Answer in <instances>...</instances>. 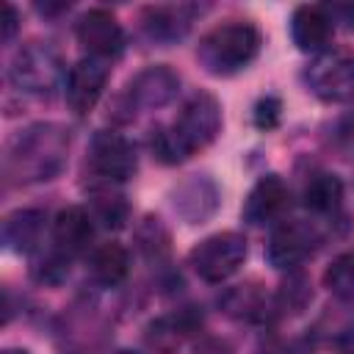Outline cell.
Wrapping results in <instances>:
<instances>
[{
	"label": "cell",
	"mask_w": 354,
	"mask_h": 354,
	"mask_svg": "<svg viewBox=\"0 0 354 354\" xmlns=\"http://www.w3.org/2000/svg\"><path fill=\"white\" fill-rule=\"evenodd\" d=\"M75 33L80 47L88 53V58L111 61L124 50V30L108 8H88L77 19Z\"/></svg>",
	"instance_id": "9c48e42d"
},
{
	"label": "cell",
	"mask_w": 354,
	"mask_h": 354,
	"mask_svg": "<svg viewBox=\"0 0 354 354\" xmlns=\"http://www.w3.org/2000/svg\"><path fill=\"white\" fill-rule=\"evenodd\" d=\"M194 11V6H147L141 11V28L152 41L174 44L188 33Z\"/></svg>",
	"instance_id": "e0dca14e"
},
{
	"label": "cell",
	"mask_w": 354,
	"mask_h": 354,
	"mask_svg": "<svg viewBox=\"0 0 354 354\" xmlns=\"http://www.w3.org/2000/svg\"><path fill=\"white\" fill-rule=\"evenodd\" d=\"M221 310L238 321H249V324H260L266 321L277 304L274 299L257 285V282H246V285H235L221 296Z\"/></svg>",
	"instance_id": "d6986e66"
},
{
	"label": "cell",
	"mask_w": 354,
	"mask_h": 354,
	"mask_svg": "<svg viewBox=\"0 0 354 354\" xmlns=\"http://www.w3.org/2000/svg\"><path fill=\"white\" fill-rule=\"evenodd\" d=\"M180 158H191L196 149H205L221 130V105L213 94H194L188 102L180 108L177 119L166 127Z\"/></svg>",
	"instance_id": "277c9868"
},
{
	"label": "cell",
	"mask_w": 354,
	"mask_h": 354,
	"mask_svg": "<svg viewBox=\"0 0 354 354\" xmlns=\"http://www.w3.org/2000/svg\"><path fill=\"white\" fill-rule=\"evenodd\" d=\"M3 354H30V351H25V348H6Z\"/></svg>",
	"instance_id": "4dcf8cb0"
},
{
	"label": "cell",
	"mask_w": 354,
	"mask_h": 354,
	"mask_svg": "<svg viewBox=\"0 0 354 354\" xmlns=\"http://www.w3.org/2000/svg\"><path fill=\"white\" fill-rule=\"evenodd\" d=\"M17 8L14 6H6V19H3V41H11L14 33H17Z\"/></svg>",
	"instance_id": "f1b7e54d"
},
{
	"label": "cell",
	"mask_w": 354,
	"mask_h": 354,
	"mask_svg": "<svg viewBox=\"0 0 354 354\" xmlns=\"http://www.w3.org/2000/svg\"><path fill=\"white\" fill-rule=\"evenodd\" d=\"M335 22L324 6H299L290 17V39L301 53H324L332 47Z\"/></svg>",
	"instance_id": "4fadbf2b"
},
{
	"label": "cell",
	"mask_w": 354,
	"mask_h": 354,
	"mask_svg": "<svg viewBox=\"0 0 354 354\" xmlns=\"http://www.w3.org/2000/svg\"><path fill=\"white\" fill-rule=\"evenodd\" d=\"M202 326V313L194 307L177 310L171 315H160L147 326V346L158 354H177L188 335Z\"/></svg>",
	"instance_id": "2e32d148"
},
{
	"label": "cell",
	"mask_w": 354,
	"mask_h": 354,
	"mask_svg": "<svg viewBox=\"0 0 354 354\" xmlns=\"http://www.w3.org/2000/svg\"><path fill=\"white\" fill-rule=\"evenodd\" d=\"M290 207V188L285 185V180L279 174H263L249 196L243 199V207H241V216L243 221L254 224V227H263V224H279L285 218Z\"/></svg>",
	"instance_id": "30bf717a"
},
{
	"label": "cell",
	"mask_w": 354,
	"mask_h": 354,
	"mask_svg": "<svg viewBox=\"0 0 354 354\" xmlns=\"http://www.w3.org/2000/svg\"><path fill=\"white\" fill-rule=\"evenodd\" d=\"M8 80L25 94L53 97L58 91L61 80H66V69H64V61H61V55H58V50L53 44L28 41L11 58Z\"/></svg>",
	"instance_id": "3957f363"
},
{
	"label": "cell",
	"mask_w": 354,
	"mask_h": 354,
	"mask_svg": "<svg viewBox=\"0 0 354 354\" xmlns=\"http://www.w3.org/2000/svg\"><path fill=\"white\" fill-rule=\"evenodd\" d=\"M177 91H180V75L166 64L147 66L127 83L130 108H144V111L169 105L177 97Z\"/></svg>",
	"instance_id": "7c38bea8"
},
{
	"label": "cell",
	"mask_w": 354,
	"mask_h": 354,
	"mask_svg": "<svg viewBox=\"0 0 354 354\" xmlns=\"http://www.w3.org/2000/svg\"><path fill=\"white\" fill-rule=\"evenodd\" d=\"M246 252H249V246L241 232H216V235L199 241L191 249L188 260L199 279L216 285V282H224L227 277H232L243 266Z\"/></svg>",
	"instance_id": "8992f818"
},
{
	"label": "cell",
	"mask_w": 354,
	"mask_h": 354,
	"mask_svg": "<svg viewBox=\"0 0 354 354\" xmlns=\"http://www.w3.org/2000/svg\"><path fill=\"white\" fill-rule=\"evenodd\" d=\"M130 271V254L122 243L116 241H108V243H100L91 249V257H88V274L97 285L102 288H116L124 282Z\"/></svg>",
	"instance_id": "ffe728a7"
},
{
	"label": "cell",
	"mask_w": 354,
	"mask_h": 354,
	"mask_svg": "<svg viewBox=\"0 0 354 354\" xmlns=\"http://www.w3.org/2000/svg\"><path fill=\"white\" fill-rule=\"evenodd\" d=\"M340 199H343V183L337 174L332 171H318L307 180L304 185V194H301V202L307 210L318 213V216H326V213H335L340 207Z\"/></svg>",
	"instance_id": "7402d4cb"
},
{
	"label": "cell",
	"mask_w": 354,
	"mask_h": 354,
	"mask_svg": "<svg viewBox=\"0 0 354 354\" xmlns=\"http://www.w3.org/2000/svg\"><path fill=\"white\" fill-rule=\"evenodd\" d=\"M340 354H354V324L340 335Z\"/></svg>",
	"instance_id": "f546056e"
},
{
	"label": "cell",
	"mask_w": 354,
	"mask_h": 354,
	"mask_svg": "<svg viewBox=\"0 0 354 354\" xmlns=\"http://www.w3.org/2000/svg\"><path fill=\"white\" fill-rule=\"evenodd\" d=\"M252 119H254V124L260 130H274L279 124V119H282V102H279V97H274V94L260 97L257 105H254Z\"/></svg>",
	"instance_id": "4316f807"
},
{
	"label": "cell",
	"mask_w": 354,
	"mask_h": 354,
	"mask_svg": "<svg viewBox=\"0 0 354 354\" xmlns=\"http://www.w3.org/2000/svg\"><path fill=\"white\" fill-rule=\"evenodd\" d=\"M171 205L188 224H202L218 207V188L207 174H194L174 188Z\"/></svg>",
	"instance_id": "9a60e30c"
},
{
	"label": "cell",
	"mask_w": 354,
	"mask_h": 354,
	"mask_svg": "<svg viewBox=\"0 0 354 354\" xmlns=\"http://www.w3.org/2000/svg\"><path fill=\"white\" fill-rule=\"evenodd\" d=\"M108 83V61L100 58H80L75 66H69L66 80H64V94H66V105L77 113L86 116L97 100L102 97Z\"/></svg>",
	"instance_id": "8fae6325"
},
{
	"label": "cell",
	"mask_w": 354,
	"mask_h": 354,
	"mask_svg": "<svg viewBox=\"0 0 354 354\" xmlns=\"http://www.w3.org/2000/svg\"><path fill=\"white\" fill-rule=\"evenodd\" d=\"M304 83L324 102L354 100V53L340 47L318 53L304 69Z\"/></svg>",
	"instance_id": "5b68a950"
},
{
	"label": "cell",
	"mask_w": 354,
	"mask_h": 354,
	"mask_svg": "<svg viewBox=\"0 0 354 354\" xmlns=\"http://www.w3.org/2000/svg\"><path fill=\"white\" fill-rule=\"evenodd\" d=\"M321 243V235L315 230V224L301 221V218H282L279 224H274L268 246H266V257L274 268L279 271H293L299 268Z\"/></svg>",
	"instance_id": "52a82bcc"
},
{
	"label": "cell",
	"mask_w": 354,
	"mask_h": 354,
	"mask_svg": "<svg viewBox=\"0 0 354 354\" xmlns=\"http://www.w3.org/2000/svg\"><path fill=\"white\" fill-rule=\"evenodd\" d=\"M69 152V130L39 122L17 133L6 149V177L14 183H47L61 174Z\"/></svg>",
	"instance_id": "6da1fadb"
},
{
	"label": "cell",
	"mask_w": 354,
	"mask_h": 354,
	"mask_svg": "<svg viewBox=\"0 0 354 354\" xmlns=\"http://www.w3.org/2000/svg\"><path fill=\"white\" fill-rule=\"evenodd\" d=\"M194 354H232L230 343L227 340H218V337H205L194 346Z\"/></svg>",
	"instance_id": "83f0119b"
},
{
	"label": "cell",
	"mask_w": 354,
	"mask_h": 354,
	"mask_svg": "<svg viewBox=\"0 0 354 354\" xmlns=\"http://www.w3.org/2000/svg\"><path fill=\"white\" fill-rule=\"evenodd\" d=\"M66 274H69V257L61 254V252H50V254H47L41 263H36V268H33V277H36L39 282H47V285L64 282Z\"/></svg>",
	"instance_id": "484cf974"
},
{
	"label": "cell",
	"mask_w": 354,
	"mask_h": 354,
	"mask_svg": "<svg viewBox=\"0 0 354 354\" xmlns=\"http://www.w3.org/2000/svg\"><path fill=\"white\" fill-rule=\"evenodd\" d=\"M138 246L144 252L147 260H166L169 257V232L163 230V224L158 218H144V224L138 227Z\"/></svg>",
	"instance_id": "cb8c5ba5"
},
{
	"label": "cell",
	"mask_w": 354,
	"mask_h": 354,
	"mask_svg": "<svg viewBox=\"0 0 354 354\" xmlns=\"http://www.w3.org/2000/svg\"><path fill=\"white\" fill-rule=\"evenodd\" d=\"M310 299H313V290H310L307 277L290 274V277L282 282V288H279L274 304H277V310H282V313H288V310H290V313H301Z\"/></svg>",
	"instance_id": "d4e9b609"
},
{
	"label": "cell",
	"mask_w": 354,
	"mask_h": 354,
	"mask_svg": "<svg viewBox=\"0 0 354 354\" xmlns=\"http://www.w3.org/2000/svg\"><path fill=\"white\" fill-rule=\"evenodd\" d=\"M113 354H141V351H133V348H119V351H113Z\"/></svg>",
	"instance_id": "1f68e13d"
},
{
	"label": "cell",
	"mask_w": 354,
	"mask_h": 354,
	"mask_svg": "<svg viewBox=\"0 0 354 354\" xmlns=\"http://www.w3.org/2000/svg\"><path fill=\"white\" fill-rule=\"evenodd\" d=\"M260 53V30L252 22H224L207 30L199 39L196 61L205 72L216 77H230L241 69H246Z\"/></svg>",
	"instance_id": "7a4b0ae2"
},
{
	"label": "cell",
	"mask_w": 354,
	"mask_h": 354,
	"mask_svg": "<svg viewBox=\"0 0 354 354\" xmlns=\"http://www.w3.org/2000/svg\"><path fill=\"white\" fill-rule=\"evenodd\" d=\"M91 207H94V218L102 221V227L108 230H119L124 227L127 216H130V207H127V199L122 191L113 188V183H105V180H94L91 183Z\"/></svg>",
	"instance_id": "44dd1931"
},
{
	"label": "cell",
	"mask_w": 354,
	"mask_h": 354,
	"mask_svg": "<svg viewBox=\"0 0 354 354\" xmlns=\"http://www.w3.org/2000/svg\"><path fill=\"white\" fill-rule=\"evenodd\" d=\"M91 241H94V216L86 207L69 205V207L58 210V216L53 221L55 252H61V254H66L72 260L77 254H86Z\"/></svg>",
	"instance_id": "5bb4252c"
},
{
	"label": "cell",
	"mask_w": 354,
	"mask_h": 354,
	"mask_svg": "<svg viewBox=\"0 0 354 354\" xmlns=\"http://www.w3.org/2000/svg\"><path fill=\"white\" fill-rule=\"evenodd\" d=\"M324 285L329 288L332 296H337L343 301L354 299V249L340 252L329 263V268L324 271Z\"/></svg>",
	"instance_id": "603a6c76"
},
{
	"label": "cell",
	"mask_w": 354,
	"mask_h": 354,
	"mask_svg": "<svg viewBox=\"0 0 354 354\" xmlns=\"http://www.w3.org/2000/svg\"><path fill=\"white\" fill-rule=\"evenodd\" d=\"M44 224H47V216L44 210L39 207H19L14 213L6 216L3 221V243L11 249V252H36L41 246V238H44Z\"/></svg>",
	"instance_id": "ac0fdd59"
},
{
	"label": "cell",
	"mask_w": 354,
	"mask_h": 354,
	"mask_svg": "<svg viewBox=\"0 0 354 354\" xmlns=\"http://www.w3.org/2000/svg\"><path fill=\"white\" fill-rule=\"evenodd\" d=\"M88 166L97 180L124 183L136 174L138 158H136L133 144L124 136H119L113 130H100V133H94V138L88 144Z\"/></svg>",
	"instance_id": "ba28073f"
}]
</instances>
